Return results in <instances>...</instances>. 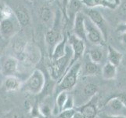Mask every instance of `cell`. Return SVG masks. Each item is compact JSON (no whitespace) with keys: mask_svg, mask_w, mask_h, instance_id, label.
Here are the masks:
<instances>
[{"mask_svg":"<svg viewBox=\"0 0 126 118\" xmlns=\"http://www.w3.org/2000/svg\"><path fill=\"white\" fill-rule=\"evenodd\" d=\"M81 73V62H77L68 69L64 76L57 82L54 94L56 96L62 91H69L75 87Z\"/></svg>","mask_w":126,"mask_h":118,"instance_id":"obj_1","label":"cell"},{"mask_svg":"<svg viewBox=\"0 0 126 118\" xmlns=\"http://www.w3.org/2000/svg\"><path fill=\"white\" fill-rule=\"evenodd\" d=\"M73 58V50L70 45H67L66 54L57 60L53 61L51 67V78L55 81H59L71 68Z\"/></svg>","mask_w":126,"mask_h":118,"instance_id":"obj_2","label":"cell"},{"mask_svg":"<svg viewBox=\"0 0 126 118\" xmlns=\"http://www.w3.org/2000/svg\"><path fill=\"white\" fill-rule=\"evenodd\" d=\"M46 84V77L39 69H35L23 84L22 88L32 94L41 93Z\"/></svg>","mask_w":126,"mask_h":118,"instance_id":"obj_3","label":"cell"},{"mask_svg":"<svg viewBox=\"0 0 126 118\" xmlns=\"http://www.w3.org/2000/svg\"><path fill=\"white\" fill-rule=\"evenodd\" d=\"M98 92V87L92 84L88 83L83 87H81L77 91L76 97L75 98V104L77 108L81 107V106L89 102L92 98H93Z\"/></svg>","mask_w":126,"mask_h":118,"instance_id":"obj_4","label":"cell"},{"mask_svg":"<svg viewBox=\"0 0 126 118\" xmlns=\"http://www.w3.org/2000/svg\"><path fill=\"white\" fill-rule=\"evenodd\" d=\"M20 27L15 15L10 18L2 19L0 21V36L6 40L14 38L20 32Z\"/></svg>","mask_w":126,"mask_h":118,"instance_id":"obj_5","label":"cell"},{"mask_svg":"<svg viewBox=\"0 0 126 118\" xmlns=\"http://www.w3.org/2000/svg\"><path fill=\"white\" fill-rule=\"evenodd\" d=\"M102 113L113 116L126 117V105L118 95L109 99L102 108Z\"/></svg>","mask_w":126,"mask_h":118,"instance_id":"obj_6","label":"cell"},{"mask_svg":"<svg viewBox=\"0 0 126 118\" xmlns=\"http://www.w3.org/2000/svg\"><path fill=\"white\" fill-rule=\"evenodd\" d=\"M85 26L86 32V39L94 45H103L106 42L101 31L95 26L88 17L85 15Z\"/></svg>","mask_w":126,"mask_h":118,"instance_id":"obj_7","label":"cell"},{"mask_svg":"<svg viewBox=\"0 0 126 118\" xmlns=\"http://www.w3.org/2000/svg\"><path fill=\"white\" fill-rule=\"evenodd\" d=\"M84 14L89 17L90 21L100 30L103 36L107 41L108 36V25L106 20L99 11L95 8H88L83 11Z\"/></svg>","mask_w":126,"mask_h":118,"instance_id":"obj_8","label":"cell"},{"mask_svg":"<svg viewBox=\"0 0 126 118\" xmlns=\"http://www.w3.org/2000/svg\"><path fill=\"white\" fill-rule=\"evenodd\" d=\"M68 43L73 50V58L71 65V67L74 64L79 62V59L83 56L85 50V43L84 40L76 36L75 34H68Z\"/></svg>","mask_w":126,"mask_h":118,"instance_id":"obj_9","label":"cell"},{"mask_svg":"<svg viewBox=\"0 0 126 118\" xmlns=\"http://www.w3.org/2000/svg\"><path fill=\"white\" fill-rule=\"evenodd\" d=\"M63 36H62L60 28V17H55L53 24L52 28L46 32V41L49 46V50H51V54L53 52L56 45L61 40Z\"/></svg>","mask_w":126,"mask_h":118,"instance_id":"obj_10","label":"cell"},{"mask_svg":"<svg viewBox=\"0 0 126 118\" xmlns=\"http://www.w3.org/2000/svg\"><path fill=\"white\" fill-rule=\"evenodd\" d=\"M19 65V60L15 57L9 56L3 61L1 65V72L2 75L7 76H15Z\"/></svg>","mask_w":126,"mask_h":118,"instance_id":"obj_11","label":"cell"},{"mask_svg":"<svg viewBox=\"0 0 126 118\" xmlns=\"http://www.w3.org/2000/svg\"><path fill=\"white\" fill-rule=\"evenodd\" d=\"M97 102L98 99L96 95H95L89 102L81 106V107L77 108L76 110L80 111L85 118H96L99 113Z\"/></svg>","mask_w":126,"mask_h":118,"instance_id":"obj_12","label":"cell"},{"mask_svg":"<svg viewBox=\"0 0 126 118\" xmlns=\"http://www.w3.org/2000/svg\"><path fill=\"white\" fill-rule=\"evenodd\" d=\"M85 14L83 12H79L76 15L73 24L74 33H75L76 36H78L84 41L87 40L85 26Z\"/></svg>","mask_w":126,"mask_h":118,"instance_id":"obj_13","label":"cell"},{"mask_svg":"<svg viewBox=\"0 0 126 118\" xmlns=\"http://www.w3.org/2000/svg\"><path fill=\"white\" fill-rule=\"evenodd\" d=\"M14 13L16 18L21 27H25L30 24L31 17L28 10V9L21 4H17L14 7H11Z\"/></svg>","mask_w":126,"mask_h":118,"instance_id":"obj_14","label":"cell"},{"mask_svg":"<svg viewBox=\"0 0 126 118\" xmlns=\"http://www.w3.org/2000/svg\"><path fill=\"white\" fill-rule=\"evenodd\" d=\"M39 57H40L39 50L38 51L37 48L34 47H30L28 45L25 50L24 51V53L20 58L23 62H26L27 64L32 65L37 62L39 60Z\"/></svg>","mask_w":126,"mask_h":118,"instance_id":"obj_15","label":"cell"},{"mask_svg":"<svg viewBox=\"0 0 126 118\" xmlns=\"http://www.w3.org/2000/svg\"><path fill=\"white\" fill-rule=\"evenodd\" d=\"M67 43H68V35H63V39L56 45L53 52H52L51 54L52 61L57 60L65 55L67 50Z\"/></svg>","mask_w":126,"mask_h":118,"instance_id":"obj_16","label":"cell"},{"mask_svg":"<svg viewBox=\"0 0 126 118\" xmlns=\"http://www.w3.org/2000/svg\"><path fill=\"white\" fill-rule=\"evenodd\" d=\"M22 86H23L22 82L20 81L19 78H17L15 76L6 77L2 84L4 90L7 91V92L16 91L22 88Z\"/></svg>","mask_w":126,"mask_h":118,"instance_id":"obj_17","label":"cell"},{"mask_svg":"<svg viewBox=\"0 0 126 118\" xmlns=\"http://www.w3.org/2000/svg\"><path fill=\"white\" fill-rule=\"evenodd\" d=\"M82 2L80 0H68L67 6V14L70 21H75L76 15L79 14L81 8Z\"/></svg>","mask_w":126,"mask_h":118,"instance_id":"obj_18","label":"cell"},{"mask_svg":"<svg viewBox=\"0 0 126 118\" xmlns=\"http://www.w3.org/2000/svg\"><path fill=\"white\" fill-rule=\"evenodd\" d=\"M89 58V57H88ZM99 72V64L93 62L89 58L88 60H85L84 65L81 67V75L83 76H94Z\"/></svg>","mask_w":126,"mask_h":118,"instance_id":"obj_19","label":"cell"},{"mask_svg":"<svg viewBox=\"0 0 126 118\" xmlns=\"http://www.w3.org/2000/svg\"><path fill=\"white\" fill-rule=\"evenodd\" d=\"M17 35H18V33L14 37V43H13V50L16 55L20 57L25 50L26 47H27L28 43L26 42V39H24L22 36H19Z\"/></svg>","mask_w":126,"mask_h":118,"instance_id":"obj_20","label":"cell"},{"mask_svg":"<svg viewBox=\"0 0 126 118\" xmlns=\"http://www.w3.org/2000/svg\"><path fill=\"white\" fill-rule=\"evenodd\" d=\"M123 58V54L111 46L107 47V59L108 62L118 67Z\"/></svg>","mask_w":126,"mask_h":118,"instance_id":"obj_21","label":"cell"},{"mask_svg":"<svg viewBox=\"0 0 126 118\" xmlns=\"http://www.w3.org/2000/svg\"><path fill=\"white\" fill-rule=\"evenodd\" d=\"M81 2L88 8H95L96 6H101L103 7L114 9L117 6L114 2L107 1V0H83V1H81Z\"/></svg>","mask_w":126,"mask_h":118,"instance_id":"obj_22","label":"cell"},{"mask_svg":"<svg viewBox=\"0 0 126 118\" xmlns=\"http://www.w3.org/2000/svg\"><path fill=\"white\" fill-rule=\"evenodd\" d=\"M101 74L103 79L107 80H113L117 76V66L107 62L102 68Z\"/></svg>","mask_w":126,"mask_h":118,"instance_id":"obj_23","label":"cell"},{"mask_svg":"<svg viewBox=\"0 0 126 118\" xmlns=\"http://www.w3.org/2000/svg\"><path fill=\"white\" fill-rule=\"evenodd\" d=\"M40 17L42 21L46 24L54 22L55 16L53 11L48 6H43L40 9Z\"/></svg>","mask_w":126,"mask_h":118,"instance_id":"obj_24","label":"cell"},{"mask_svg":"<svg viewBox=\"0 0 126 118\" xmlns=\"http://www.w3.org/2000/svg\"><path fill=\"white\" fill-rule=\"evenodd\" d=\"M103 51L99 48H92L88 52V57L93 62L99 64L103 59Z\"/></svg>","mask_w":126,"mask_h":118,"instance_id":"obj_25","label":"cell"},{"mask_svg":"<svg viewBox=\"0 0 126 118\" xmlns=\"http://www.w3.org/2000/svg\"><path fill=\"white\" fill-rule=\"evenodd\" d=\"M68 93L67 91H62L60 94L56 95V108L57 109L58 113L63 110V108L65 102L67 101V98L68 97Z\"/></svg>","mask_w":126,"mask_h":118,"instance_id":"obj_26","label":"cell"},{"mask_svg":"<svg viewBox=\"0 0 126 118\" xmlns=\"http://www.w3.org/2000/svg\"><path fill=\"white\" fill-rule=\"evenodd\" d=\"M76 113V109L64 110L57 114V118H73Z\"/></svg>","mask_w":126,"mask_h":118,"instance_id":"obj_27","label":"cell"},{"mask_svg":"<svg viewBox=\"0 0 126 118\" xmlns=\"http://www.w3.org/2000/svg\"><path fill=\"white\" fill-rule=\"evenodd\" d=\"M117 13H118V17L126 21V1L120 2V4L118 6V10H117Z\"/></svg>","mask_w":126,"mask_h":118,"instance_id":"obj_28","label":"cell"},{"mask_svg":"<svg viewBox=\"0 0 126 118\" xmlns=\"http://www.w3.org/2000/svg\"><path fill=\"white\" fill-rule=\"evenodd\" d=\"M75 106V98H74V96L71 94H68V97L67 98V101L65 102L63 110H71V109H74V107Z\"/></svg>","mask_w":126,"mask_h":118,"instance_id":"obj_29","label":"cell"},{"mask_svg":"<svg viewBox=\"0 0 126 118\" xmlns=\"http://www.w3.org/2000/svg\"><path fill=\"white\" fill-rule=\"evenodd\" d=\"M99 118H126V117L124 116H113V115H107L105 113H99L98 115Z\"/></svg>","mask_w":126,"mask_h":118,"instance_id":"obj_30","label":"cell"},{"mask_svg":"<svg viewBox=\"0 0 126 118\" xmlns=\"http://www.w3.org/2000/svg\"><path fill=\"white\" fill-rule=\"evenodd\" d=\"M117 32H120V34L126 32V21L118 24V28H117Z\"/></svg>","mask_w":126,"mask_h":118,"instance_id":"obj_31","label":"cell"},{"mask_svg":"<svg viewBox=\"0 0 126 118\" xmlns=\"http://www.w3.org/2000/svg\"><path fill=\"white\" fill-rule=\"evenodd\" d=\"M73 118H85V117L80 111L76 110V113H75V116H74Z\"/></svg>","mask_w":126,"mask_h":118,"instance_id":"obj_32","label":"cell"},{"mask_svg":"<svg viewBox=\"0 0 126 118\" xmlns=\"http://www.w3.org/2000/svg\"><path fill=\"white\" fill-rule=\"evenodd\" d=\"M121 41L123 44L126 45V32L121 34Z\"/></svg>","mask_w":126,"mask_h":118,"instance_id":"obj_33","label":"cell"},{"mask_svg":"<svg viewBox=\"0 0 126 118\" xmlns=\"http://www.w3.org/2000/svg\"><path fill=\"white\" fill-rule=\"evenodd\" d=\"M4 6H5V4L0 1V21L2 20V10H3Z\"/></svg>","mask_w":126,"mask_h":118,"instance_id":"obj_34","label":"cell"},{"mask_svg":"<svg viewBox=\"0 0 126 118\" xmlns=\"http://www.w3.org/2000/svg\"><path fill=\"white\" fill-rule=\"evenodd\" d=\"M114 3L116 4L117 6H118L120 4V0H114Z\"/></svg>","mask_w":126,"mask_h":118,"instance_id":"obj_35","label":"cell"},{"mask_svg":"<svg viewBox=\"0 0 126 118\" xmlns=\"http://www.w3.org/2000/svg\"><path fill=\"white\" fill-rule=\"evenodd\" d=\"M1 54H2V47H0V58H1Z\"/></svg>","mask_w":126,"mask_h":118,"instance_id":"obj_36","label":"cell"},{"mask_svg":"<svg viewBox=\"0 0 126 118\" xmlns=\"http://www.w3.org/2000/svg\"><path fill=\"white\" fill-rule=\"evenodd\" d=\"M107 1H110V2H114V0H107Z\"/></svg>","mask_w":126,"mask_h":118,"instance_id":"obj_37","label":"cell"},{"mask_svg":"<svg viewBox=\"0 0 126 118\" xmlns=\"http://www.w3.org/2000/svg\"><path fill=\"white\" fill-rule=\"evenodd\" d=\"M47 1H49V2H53V0H47Z\"/></svg>","mask_w":126,"mask_h":118,"instance_id":"obj_38","label":"cell"},{"mask_svg":"<svg viewBox=\"0 0 126 118\" xmlns=\"http://www.w3.org/2000/svg\"><path fill=\"white\" fill-rule=\"evenodd\" d=\"M31 1H34V0H31Z\"/></svg>","mask_w":126,"mask_h":118,"instance_id":"obj_39","label":"cell"},{"mask_svg":"<svg viewBox=\"0 0 126 118\" xmlns=\"http://www.w3.org/2000/svg\"><path fill=\"white\" fill-rule=\"evenodd\" d=\"M80 1H83V0H80Z\"/></svg>","mask_w":126,"mask_h":118,"instance_id":"obj_40","label":"cell"},{"mask_svg":"<svg viewBox=\"0 0 126 118\" xmlns=\"http://www.w3.org/2000/svg\"><path fill=\"white\" fill-rule=\"evenodd\" d=\"M96 118H99V117H96Z\"/></svg>","mask_w":126,"mask_h":118,"instance_id":"obj_41","label":"cell"}]
</instances>
